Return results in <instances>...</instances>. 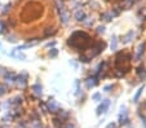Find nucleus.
Returning a JSON list of instances; mask_svg holds the SVG:
<instances>
[{"instance_id": "27", "label": "nucleus", "mask_w": 146, "mask_h": 128, "mask_svg": "<svg viewBox=\"0 0 146 128\" xmlns=\"http://www.w3.org/2000/svg\"><path fill=\"white\" fill-rule=\"evenodd\" d=\"M138 115H140V118L142 119V123H143V127L146 128V117L142 114V113H138Z\"/></svg>"}, {"instance_id": "10", "label": "nucleus", "mask_w": 146, "mask_h": 128, "mask_svg": "<svg viewBox=\"0 0 146 128\" xmlns=\"http://www.w3.org/2000/svg\"><path fill=\"white\" fill-rule=\"evenodd\" d=\"M60 20H61V22L64 23V25H67V22H69V14H67L64 9L60 11Z\"/></svg>"}, {"instance_id": "36", "label": "nucleus", "mask_w": 146, "mask_h": 128, "mask_svg": "<svg viewBox=\"0 0 146 128\" xmlns=\"http://www.w3.org/2000/svg\"><path fill=\"white\" fill-rule=\"evenodd\" d=\"M0 48H1V43H0Z\"/></svg>"}, {"instance_id": "22", "label": "nucleus", "mask_w": 146, "mask_h": 128, "mask_svg": "<svg viewBox=\"0 0 146 128\" xmlns=\"http://www.w3.org/2000/svg\"><path fill=\"white\" fill-rule=\"evenodd\" d=\"M133 3H135V0H125V3H124V7H125V9H129L133 5Z\"/></svg>"}, {"instance_id": "34", "label": "nucleus", "mask_w": 146, "mask_h": 128, "mask_svg": "<svg viewBox=\"0 0 146 128\" xmlns=\"http://www.w3.org/2000/svg\"><path fill=\"white\" fill-rule=\"evenodd\" d=\"M54 45H56V42H50V43H48V44H47V48H50V47H54Z\"/></svg>"}, {"instance_id": "20", "label": "nucleus", "mask_w": 146, "mask_h": 128, "mask_svg": "<svg viewBox=\"0 0 146 128\" xmlns=\"http://www.w3.org/2000/svg\"><path fill=\"white\" fill-rule=\"evenodd\" d=\"M96 78H88L87 79V87H88V88H92V87H94L96 86Z\"/></svg>"}, {"instance_id": "9", "label": "nucleus", "mask_w": 146, "mask_h": 128, "mask_svg": "<svg viewBox=\"0 0 146 128\" xmlns=\"http://www.w3.org/2000/svg\"><path fill=\"white\" fill-rule=\"evenodd\" d=\"M143 50H145V44H143V43H141V44L138 45V48H137V53H136V60H138V61H140V60L142 58Z\"/></svg>"}, {"instance_id": "23", "label": "nucleus", "mask_w": 146, "mask_h": 128, "mask_svg": "<svg viewBox=\"0 0 146 128\" xmlns=\"http://www.w3.org/2000/svg\"><path fill=\"white\" fill-rule=\"evenodd\" d=\"M7 40H8L9 43H16L17 42V38H16V35H8V36H7Z\"/></svg>"}, {"instance_id": "18", "label": "nucleus", "mask_w": 146, "mask_h": 128, "mask_svg": "<svg viewBox=\"0 0 146 128\" xmlns=\"http://www.w3.org/2000/svg\"><path fill=\"white\" fill-rule=\"evenodd\" d=\"M142 91H143V86H141L140 88L137 89V92H136L135 97H133V102H138V98H140V96H141V93H142Z\"/></svg>"}, {"instance_id": "32", "label": "nucleus", "mask_w": 146, "mask_h": 128, "mask_svg": "<svg viewBox=\"0 0 146 128\" xmlns=\"http://www.w3.org/2000/svg\"><path fill=\"white\" fill-rule=\"evenodd\" d=\"M79 61H82V62H88V61H89V60H88V58H87V56H80Z\"/></svg>"}, {"instance_id": "25", "label": "nucleus", "mask_w": 146, "mask_h": 128, "mask_svg": "<svg viewBox=\"0 0 146 128\" xmlns=\"http://www.w3.org/2000/svg\"><path fill=\"white\" fill-rule=\"evenodd\" d=\"M92 100H93V101H100V100H101V95H100L98 92L94 93V95L92 96Z\"/></svg>"}, {"instance_id": "21", "label": "nucleus", "mask_w": 146, "mask_h": 128, "mask_svg": "<svg viewBox=\"0 0 146 128\" xmlns=\"http://www.w3.org/2000/svg\"><path fill=\"white\" fill-rule=\"evenodd\" d=\"M48 54H49V57L50 58H53V57H56L58 54V50L56 49V48H52V49L49 50V53H48Z\"/></svg>"}, {"instance_id": "7", "label": "nucleus", "mask_w": 146, "mask_h": 128, "mask_svg": "<svg viewBox=\"0 0 146 128\" xmlns=\"http://www.w3.org/2000/svg\"><path fill=\"white\" fill-rule=\"evenodd\" d=\"M16 74L14 72H12V71H7L5 74H4V82L5 83L4 84H12V83H14V80H16Z\"/></svg>"}, {"instance_id": "35", "label": "nucleus", "mask_w": 146, "mask_h": 128, "mask_svg": "<svg viewBox=\"0 0 146 128\" xmlns=\"http://www.w3.org/2000/svg\"><path fill=\"white\" fill-rule=\"evenodd\" d=\"M106 128H116V123H114V122H113V123H110V124H109Z\"/></svg>"}, {"instance_id": "13", "label": "nucleus", "mask_w": 146, "mask_h": 128, "mask_svg": "<svg viewBox=\"0 0 146 128\" xmlns=\"http://www.w3.org/2000/svg\"><path fill=\"white\" fill-rule=\"evenodd\" d=\"M75 18H76V21H84L87 18V16H86V13H84V12L83 11H78L76 13H75Z\"/></svg>"}, {"instance_id": "12", "label": "nucleus", "mask_w": 146, "mask_h": 128, "mask_svg": "<svg viewBox=\"0 0 146 128\" xmlns=\"http://www.w3.org/2000/svg\"><path fill=\"white\" fill-rule=\"evenodd\" d=\"M56 27L54 26H50V27H47V29H44V36L45 38H48V36H50V35H53V34H56Z\"/></svg>"}, {"instance_id": "3", "label": "nucleus", "mask_w": 146, "mask_h": 128, "mask_svg": "<svg viewBox=\"0 0 146 128\" xmlns=\"http://www.w3.org/2000/svg\"><path fill=\"white\" fill-rule=\"evenodd\" d=\"M45 106H47V111H49V113H54V114H57L58 110H60L58 103L56 102L53 98H49V100L47 101V103H45Z\"/></svg>"}, {"instance_id": "30", "label": "nucleus", "mask_w": 146, "mask_h": 128, "mask_svg": "<svg viewBox=\"0 0 146 128\" xmlns=\"http://www.w3.org/2000/svg\"><path fill=\"white\" fill-rule=\"evenodd\" d=\"M8 71V70L5 69V67H3V66H0V75L1 76H4V74H5V72Z\"/></svg>"}, {"instance_id": "28", "label": "nucleus", "mask_w": 146, "mask_h": 128, "mask_svg": "<svg viewBox=\"0 0 146 128\" xmlns=\"http://www.w3.org/2000/svg\"><path fill=\"white\" fill-rule=\"evenodd\" d=\"M11 7H12L11 4H7V5L4 7V9H3V13H4V14H7V13H8V12L11 11Z\"/></svg>"}, {"instance_id": "5", "label": "nucleus", "mask_w": 146, "mask_h": 128, "mask_svg": "<svg viewBox=\"0 0 146 128\" xmlns=\"http://www.w3.org/2000/svg\"><path fill=\"white\" fill-rule=\"evenodd\" d=\"M109 106H110V100H104L102 103H100L98 107H97V115H101V114H104V113H106Z\"/></svg>"}, {"instance_id": "14", "label": "nucleus", "mask_w": 146, "mask_h": 128, "mask_svg": "<svg viewBox=\"0 0 146 128\" xmlns=\"http://www.w3.org/2000/svg\"><path fill=\"white\" fill-rule=\"evenodd\" d=\"M12 101H13V106H19L23 102V97L22 96H16L14 98H12Z\"/></svg>"}, {"instance_id": "26", "label": "nucleus", "mask_w": 146, "mask_h": 128, "mask_svg": "<svg viewBox=\"0 0 146 128\" xmlns=\"http://www.w3.org/2000/svg\"><path fill=\"white\" fill-rule=\"evenodd\" d=\"M105 30H106L105 26H98V27H97V32L98 34H104L105 32Z\"/></svg>"}, {"instance_id": "16", "label": "nucleus", "mask_w": 146, "mask_h": 128, "mask_svg": "<svg viewBox=\"0 0 146 128\" xmlns=\"http://www.w3.org/2000/svg\"><path fill=\"white\" fill-rule=\"evenodd\" d=\"M132 39H133V31L131 30V31H128V34H127V35L124 36V40H123V43H125V44H127V43H129Z\"/></svg>"}, {"instance_id": "24", "label": "nucleus", "mask_w": 146, "mask_h": 128, "mask_svg": "<svg viewBox=\"0 0 146 128\" xmlns=\"http://www.w3.org/2000/svg\"><path fill=\"white\" fill-rule=\"evenodd\" d=\"M33 128H43L40 120H35V122H33Z\"/></svg>"}, {"instance_id": "4", "label": "nucleus", "mask_w": 146, "mask_h": 128, "mask_svg": "<svg viewBox=\"0 0 146 128\" xmlns=\"http://www.w3.org/2000/svg\"><path fill=\"white\" fill-rule=\"evenodd\" d=\"M128 122H129V119H128L127 107H125V106H123V107H121L120 114H119V123H120V124L123 125V124H127Z\"/></svg>"}, {"instance_id": "2", "label": "nucleus", "mask_w": 146, "mask_h": 128, "mask_svg": "<svg viewBox=\"0 0 146 128\" xmlns=\"http://www.w3.org/2000/svg\"><path fill=\"white\" fill-rule=\"evenodd\" d=\"M27 79H29L27 72H21L19 75H17V76H16V80H14V83H16L18 87L23 88V87H25L26 84H27Z\"/></svg>"}, {"instance_id": "11", "label": "nucleus", "mask_w": 146, "mask_h": 128, "mask_svg": "<svg viewBox=\"0 0 146 128\" xmlns=\"http://www.w3.org/2000/svg\"><path fill=\"white\" fill-rule=\"evenodd\" d=\"M11 56L16 57L17 60H21V61H25V60H26V56L23 54V53H21V52H16V50H12V52H11Z\"/></svg>"}, {"instance_id": "19", "label": "nucleus", "mask_w": 146, "mask_h": 128, "mask_svg": "<svg viewBox=\"0 0 146 128\" xmlns=\"http://www.w3.org/2000/svg\"><path fill=\"white\" fill-rule=\"evenodd\" d=\"M8 92V86L7 84H0V97H3Z\"/></svg>"}, {"instance_id": "31", "label": "nucleus", "mask_w": 146, "mask_h": 128, "mask_svg": "<svg viewBox=\"0 0 146 128\" xmlns=\"http://www.w3.org/2000/svg\"><path fill=\"white\" fill-rule=\"evenodd\" d=\"M84 22H86L87 26H91L92 23H93V20H91V18H89V20H87V18H86V20H84Z\"/></svg>"}, {"instance_id": "29", "label": "nucleus", "mask_w": 146, "mask_h": 128, "mask_svg": "<svg viewBox=\"0 0 146 128\" xmlns=\"http://www.w3.org/2000/svg\"><path fill=\"white\" fill-rule=\"evenodd\" d=\"M102 17H104V18H105L106 21H111V18H113V16H111L110 13H105V14H104V16H102Z\"/></svg>"}, {"instance_id": "17", "label": "nucleus", "mask_w": 146, "mask_h": 128, "mask_svg": "<svg viewBox=\"0 0 146 128\" xmlns=\"http://www.w3.org/2000/svg\"><path fill=\"white\" fill-rule=\"evenodd\" d=\"M116 47H118V39H116V36L114 35L111 38V44H110V48L111 50H116Z\"/></svg>"}, {"instance_id": "33", "label": "nucleus", "mask_w": 146, "mask_h": 128, "mask_svg": "<svg viewBox=\"0 0 146 128\" xmlns=\"http://www.w3.org/2000/svg\"><path fill=\"white\" fill-rule=\"evenodd\" d=\"M111 88H113V86H111V84H109V86H106L104 89H105V92H109V91H110Z\"/></svg>"}, {"instance_id": "8", "label": "nucleus", "mask_w": 146, "mask_h": 128, "mask_svg": "<svg viewBox=\"0 0 146 128\" xmlns=\"http://www.w3.org/2000/svg\"><path fill=\"white\" fill-rule=\"evenodd\" d=\"M69 117H70V113L66 111V110H58L57 113V118H60L61 120H64V122H67L69 120Z\"/></svg>"}, {"instance_id": "15", "label": "nucleus", "mask_w": 146, "mask_h": 128, "mask_svg": "<svg viewBox=\"0 0 146 128\" xmlns=\"http://www.w3.org/2000/svg\"><path fill=\"white\" fill-rule=\"evenodd\" d=\"M137 74H138V76H140L141 79H143V80L146 79V69H145V67H142V66L138 67Z\"/></svg>"}, {"instance_id": "37", "label": "nucleus", "mask_w": 146, "mask_h": 128, "mask_svg": "<svg viewBox=\"0 0 146 128\" xmlns=\"http://www.w3.org/2000/svg\"><path fill=\"white\" fill-rule=\"evenodd\" d=\"M0 109H1V103H0Z\"/></svg>"}, {"instance_id": "6", "label": "nucleus", "mask_w": 146, "mask_h": 128, "mask_svg": "<svg viewBox=\"0 0 146 128\" xmlns=\"http://www.w3.org/2000/svg\"><path fill=\"white\" fill-rule=\"evenodd\" d=\"M31 91H33V95L38 98H40L41 96H43V87H41L39 83L34 84V86L31 87Z\"/></svg>"}, {"instance_id": "1", "label": "nucleus", "mask_w": 146, "mask_h": 128, "mask_svg": "<svg viewBox=\"0 0 146 128\" xmlns=\"http://www.w3.org/2000/svg\"><path fill=\"white\" fill-rule=\"evenodd\" d=\"M41 11H43V8H41L39 4H36V3L27 4V5L23 7L22 21L23 22H29V21L38 20L39 17L41 16Z\"/></svg>"}]
</instances>
